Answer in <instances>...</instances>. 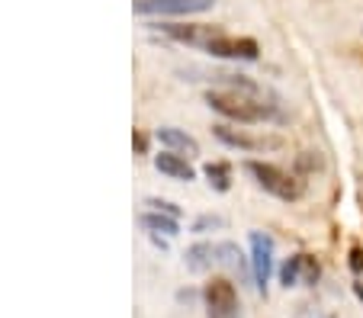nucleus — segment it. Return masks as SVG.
Listing matches in <instances>:
<instances>
[{
  "label": "nucleus",
  "instance_id": "1",
  "mask_svg": "<svg viewBox=\"0 0 363 318\" xmlns=\"http://www.w3.org/2000/svg\"><path fill=\"white\" fill-rule=\"evenodd\" d=\"M206 106L216 110L219 116L232 119V123H270V119H280L277 103H270V93L257 97V93H238V90H206Z\"/></svg>",
  "mask_w": 363,
  "mask_h": 318
},
{
  "label": "nucleus",
  "instance_id": "2",
  "mask_svg": "<svg viewBox=\"0 0 363 318\" xmlns=\"http://www.w3.org/2000/svg\"><path fill=\"white\" fill-rule=\"evenodd\" d=\"M245 171L251 174L254 183H257L264 193L277 196V200H283V203H293L306 193V183H302L299 177L286 174L277 164H267V161H245Z\"/></svg>",
  "mask_w": 363,
  "mask_h": 318
},
{
  "label": "nucleus",
  "instance_id": "3",
  "mask_svg": "<svg viewBox=\"0 0 363 318\" xmlns=\"http://www.w3.org/2000/svg\"><path fill=\"white\" fill-rule=\"evenodd\" d=\"M155 29L164 33L167 39L180 42V45H190V49H199V52H209L225 35V29L209 26V23H158Z\"/></svg>",
  "mask_w": 363,
  "mask_h": 318
},
{
  "label": "nucleus",
  "instance_id": "4",
  "mask_svg": "<svg viewBox=\"0 0 363 318\" xmlns=\"http://www.w3.org/2000/svg\"><path fill=\"white\" fill-rule=\"evenodd\" d=\"M190 270H209V267H241V251L228 242H199L186 251Z\"/></svg>",
  "mask_w": 363,
  "mask_h": 318
},
{
  "label": "nucleus",
  "instance_id": "5",
  "mask_svg": "<svg viewBox=\"0 0 363 318\" xmlns=\"http://www.w3.org/2000/svg\"><path fill=\"white\" fill-rule=\"evenodd\" d=\"M206 315L209 318H238V293H235L232 280L213 277L203 290Z\"/></svg>",
  "mask_w": 363,
  "mask_h": 318
},
{
  "label": "nucleus",
  "instance_id": "6",
  "mask_svg": "<svg viewBox=\"0 0 363 318\" xmlns=\"http://www.w3.org/2000/svg\"><path fill=\"white\" fill-rule=\"evenodd\" d=\"M213 7L216 0H135L138 16H193Z\"/></svg>",
  "mask_w": 363,
  "mask_h": 318
},
{
  "label": "nucleus",
  "instance_id": "7",
  "mask_svg": "<svg viewBox=\"0 0 363 318\" xmlns=\"http://www.w3.org/2000/svg\"><path fill=\"white\" fill-rule=\"evenodd\" d=\"M318 277H322V267L312 254H293L280 270V280L283 286H315Z\"/></svg>",
  "mask_w": 363,
  "mask_h": 318
},
{
  "label": "nucleus",
  "instance_id": "8",
  "mask_svg": "<svg viewBox=\"0 0 363 318\" xmlns=\"http://www.w3.org/2000/svg\"><path fill=\"white\" fill-rule=\"evenodd\" d=\"M251 270H254V283L257 290H267L270 283V270H274V238L251 232Z\"/></svg>",
  "mask_w": 363,
  "mask_h": 318
},
{
  "label": "nucleus",
  "instance_id": "9",
  "mask_svg": "<svg viewBox=\"0 0 363 318\" xmlns=\"http://www.w3.org/2000/svg\"><path fill=\"white\" fill-rule=\"evenodd\" d=\"M216 139L228 148H241V152H264V148H280V139H267V135H251L245 129H235V125L219 123L216 125Z\"/></svg>",
  "mask_w": 363,
  "mask_h": 318
},
{
  "label": "nucleus",
  "instance_id": "10",
  "mask_svg": "<svg viewBox=\"0 0 363 318\" xmlns=\"http://www.w3.org/2000/svg\"><path fill=\"white\" fill-rule=\"evenodd\" d=\"M209 55L216 58H232V62H257V55H261V49H257V42L247 39V35H222L219 42H216L213 49H209Z\"/></svg>",
  "mask_w": 363,
  "mask_h": 318
},
{
  "label": "nucleus",
  "instance_id": "11",
  "mask_svg": "<svg viewBox=\"0 0 363 318\" xmlns=\"http://www.w3.org/2000/svg\"><path fill=\"white\" fill-rule=\"evenodd\" d=\"M158 142L167 148V152H177L184 154V158H190V154H199V145L193 135H186V132L174 129V125H161L158 129Z\"/></svg>",
  "mask_w": 363,
  "mask_h": 318
},
{
  "label": "nucleus",
  "instance_id": "12",
  "mask_svg": "<svg viewBox=\"0 0 363 318\" xmlns=\"http://www.w3.org/2000/svg\"><path fill=\"white\" fill-rule=\"evenodd\" d=\"M155 167H158L161 174H167V177H174V180H193L190 161H186L184 154H177V152H161V154H155Z\"/></svg>",
  "mask_w": 363,
  "mask_h": 318
},
{
  "label": "nucleus",
  "instance_id": "13",
  "mask_svg": "<svg viewBox=\"0 0 363 318\" xmlns=\"http://www.w3.org/2000/svg\"><path fill=\"white\" fill-rule=\"evenodd\" d=\"M138 222H142V229H148L151 235H164V238H174V235H177V219H174V215L145 212Z\"/></svg>",
  "mask_w": 363,
  "mask_h": 318
},
{
  "label": "nucleus",
  "instance_id": "14",
  "mask_svg": "<svg viewBox=\"0 0 363 318\" xmlns=\"http://www.w3.org/2000/svg\"><path fill=\"white\" fill-rule=\"evenodd\" d=\"M203 174H206V180H209V187L219 190V193H225V190L232 187V167L222 164V161H213V164H206Z\"/></svg>",
  "mask_w": 363,
  "mask_h": 318
},
{
  "label": "nucleus",
  "instance_id": "15",
  "mask_svg": "<svg viewBox=\"0 0 363 318\" xmlns=\"http://www.w3.org/2000/svg\"><path fill=\"white\" fill-rule=\"evenodd\" d=\"M148 206L155 209V212H164V215H174V219H177L180 215V209L174 206V203H167V200H148Z\"/></svg>",
  "mask_w": 363,
  "mask_h": 318
},
{
  "label": "nucleus",
  "instance_id": "16",
  "mask_svg": "<svg viewBox=\"0 0 363 318\" xmlns=\"http://www.w3.org/2000/svg\"><path fill=\"white\" fill-rule=\"evenodd\" d=\"M209 225H213V229H219V225H225V222H222L219 215H203V219H199L196 225H193V229H196V232H206Z\"/></svg>",
  "mask_w": 363,
  "mask_h": 318
},
{
  "label": "nucleus",
  "instance_id": "17",
  "mask_svg": "<svg viewBox=\"0 0 363 318\" xmlns=\"http://www.w3.org/2000/svg\"><path fill=\"white\" fill-rule=\"evenodd\" d=\"M350 270H354V273H363V251L360 248H350Z\"/></svg>",
  "mask_w": 363,
  "mask_h": 318
},
{
  "label": "nucleus",
  "instance_id": "18",
  "mask_svg": "<svg viewBox=\"0 0 363 318\" xmlns=\"http://www.w3.org/2000/svg\"><path fill=\"white\" fill-rule=\"evenodd\" d=\"M132 145H135V152H145V145H148V142H145L142 132H135V135H132Z\"/></svg>",
  "mask_w": 363,
  "mask_h": 318
}]
</instances>
